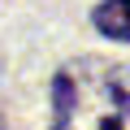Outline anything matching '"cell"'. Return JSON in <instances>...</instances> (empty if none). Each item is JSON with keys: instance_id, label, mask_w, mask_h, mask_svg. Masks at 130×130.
Listing matches in <instances>:
<instances>
[{"instance_id": "1", "label": "cell", "mask_w": 130, "mask_h": 130, "mask_svg": "<svg viewBox=\"0 0 130 130\" xmlns=\"http://www.w3.org/2000/svg\"><path fill=\"white\" fill-rule=\"evenodd\" d=\"M48 130H130V70L100 56L70 61L52 87Z\"/></svg>"}, {"instance_id": "2", "label": "cell", "mask_w": 130, "mask_h": 130, "mask_svg": "<svg viewBox=\"0 0 130 130\" xmlns=\"http://www.w3.org/2000/svg\"><path fill=\"white\" fill-rule=\"evenodd\" d=\"M95 26L108 39L130 43V0H104V5L95 9Z\"/></svg>"}]
</instances>
